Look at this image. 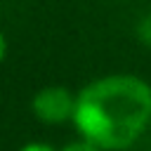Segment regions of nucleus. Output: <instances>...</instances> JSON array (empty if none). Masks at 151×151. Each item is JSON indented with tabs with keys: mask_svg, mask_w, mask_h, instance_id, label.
I'll use <instances>...</instances> for the list:
<instances>
[{
	"mask_svg": "<svg viewBox=\"0 0 151 151\" xmlns=\"http://www.w3.org/2000/svg\"><path fill=\"white\" fill-rule=\"evenodd\" d=\"M76 94L64 85H47L40 87L31 99L33 116L45 125H61L73 118Z\"/></svg>",
	"mask_w": 151,
	"mask_h": 151,
	"instance_id": "f03ea898",
	"label": "nucleus"
},
{
	"mask_svg": "<svg viewBox=\"0 0 151 151\" xmlns=\"http://www.w3.org/2000/svg\"><path fill=\"white\" fill-rule=\"evenodd\" d=\"M71 123L80 139L125 151L151 125V85L132 73L101 76L76 92Z\"/></svg>",
	"mask_w": 151,
	"mask_h": 151,
	"instance_id": "f257e3e1",
	"label": "nucleus"
},
{
	"mask_svg": "<svg viewBox=\"0 0 151 151\" xmlns=\"http://www.w3.org/2000/svg\"><path fill=\"white\" fill-rule=\"evenodd\" d=\"M5 57H7V38H5V33L0 31V64L5 61Z\"/></svg>",
	"mask_w": 151,
	"mask_h": 151,
	"instance_id": "423d86ee",
	"label": "nucleus"
},
{
	"mask_svg": "<svg viewBox=\"0 0 151 151\" xmlns=\"http://www.w3.org/2000/svg\"><path fill=\"white\" fill-rule=\"evenodd\" d=\"M19 151H57L52 144H45V142H28V144H24Z\"/></svg>",
	"mask_w": 151,
	"mask_h": 151,
	"instance_id": "20e7f679",
	"label": "nucleus"
},
{
	"mask_svg": "<svg viewBox=\"0 0 151 151\" xmlns=\"http://www.w3.org/2000/svg\"><path fill=\"white\" fill-rule=\"evenodd\" d=\"M61 151H104V149H99V146H94V144H90L85 139H76V142L66 144Z\"/></svg>",
	"mask_w": 151,
	"mask_h": 151,
	"instance_id": "7ed1b4c3",
	"label": "nucleus"
},
{
	"mask_svg": "<svg viewBox=\"0 0 151 151\" xmlns=\"http://www.w3.org/2000/svg\"><path fill=\"white\" fill-rule=\"evenodd\" d=\"M139 35H142L146 42H151V17L144 19V24H142V28H139Z\"/></svg>",
	"mask_w": 151,
	"mask_h": 151,
	"instance_id": "39448f33",
	"label": "nucleus"
}]
</instances>
